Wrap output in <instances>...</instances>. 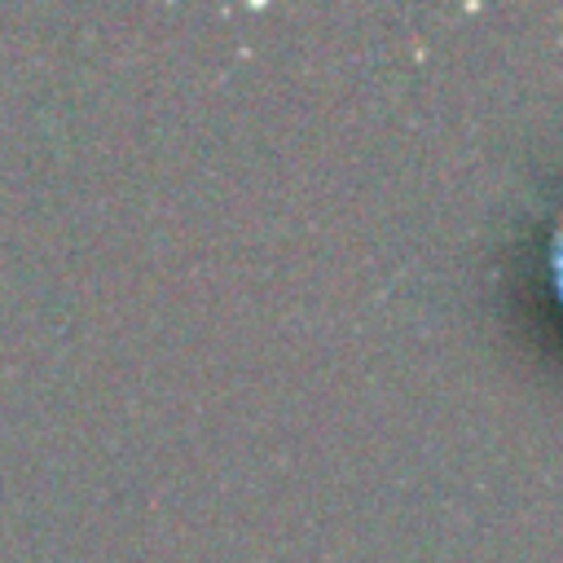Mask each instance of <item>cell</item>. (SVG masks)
Returning a JSON list of instances; mask_svg holds the SVG:
<instances>
[{
    "instance_id": "cell-1",
    "label": "cell",
    "mask_w": 563,
    "mask_h": 563,
    "mask_svg": "<svg viewBox=\"0 0 563 563\" xmlns=\"http://www.w3.org/2000/svg\"><path fill=\"white\" fill-rule=\"evenodd\" d=\"M554 282H559V295H563V224L554 233Z\"/></svg>"
}]
</instances>
